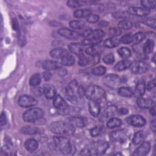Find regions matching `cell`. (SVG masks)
<instances>
[{
	"instance_id": "6da1fadb",
	"label": "cell",
	"mask_w": 156,
	"mask_h": 156,
	"mask_svg": "<svg viewBox=\"0 0 156 156\" xmlns=\"http://www.w3.org/2000/svg\"><path fill=\"white\" fill-rule=\"evenodd\" d=\"M85 90L76 80H71L65 88V94L68 99L72 103H76L85 95Z\"/></svg>"
},
{
	"instance_id": "7a4b0ae2",
	"label": "cell",
	"mask_w": 156,
	"mask_h": 156,
	"mask_svg": "<svg viewBox=\"0 0 156 156\" xmlns=\"http://www.w3.org/2000/svg\"><path fill=\"white\" fill-rule=\"evenodd\" d=\"M109 147V144L105 141H97L84 147L81 151L83 155H101L104 154Z\"/></svg>"
},
{
	"instance_id": "3957f363",
	"label": "cell",
	"mask_w": 156,
	"mask_h": 156,
	"mask_svg": "<svg viewBox=\"0 0 156 156\" xmlns=\"http://www.w3.org/2000/svg\"><path fill=\"white\" fill-rule=\"evenodd\" d=\"M49 129L54 133L70 136L74 133L75 127L68 122L55 121L52 122L49 126Z\"/></svg>"
},
{
	"instance_id": "277c9868",
	"label": "cell",
	"mask_w": 156,
	"mask_h": 156,
	"mask_svg": "<svg viewBox=\"0 0 156 156\" xmlns=\"http://www.w3.org/2000/svg\"><path fill=\"white\" fill-rule=\"evenodd\" d=\"M85 96L89 100L98 101L104 97L105 91L98 85H90L85 89Z\"/></svg>"
},
{
	"instance_id": "5b68a950",
	"label": "cell",
	"mask_w": 156,
	"mask_h": 156,
	"mask_svg": "<svg viewBox=\"0 0 156 156\" xmlns=\"http://www.w3.org/2000/svg\"><path fill=\"white\" fill-rule=\"evenodd\" d=\"M53 141L55 146L63 154L68 155L71 152V146L69 140L64 136H54Z\"/></svg>"
},
{
	"instance_id": "8992f818",
	"label": "cell",
	"mask_w": 156,
	"mask_h": 156,
	"mask_svg": "<svg viewBox=\"0 0 156 156\" xmlns=\"http://www.w3.org/2000/svg\"><path fill=\"white\" fill-rule=\"evenodd\" d=\"M44 112V110L40 108H32L23 113V119L27 122H35L43 117Z\"/></svg>"
},
{
	"instance_id": "52a82bcc",
	"label": "cell",
	"mask_w": 156,
	"mask_h": 156,
	"mask_svg": "<svg viewBox=\"0 0 156 156\" xmlns=\"http://www.w3.org/2000/svg\"><path fill=\"white\" fill-rule=\"evenodd\" d=\"M103 82L104 83L110 88L117 89L121 83V79L118 75L110 74L104 77Z\"/></svg>"
},
{
	"instance_id": "ba28073f",
	"label": "cell",
	"mask_w": 156,
	"mask_h": 156,
	"mask_svg": "<svg viewBox=\"0 0 156 156\" xmlns=\"http://www.w3.org/2000/svg\"><path fill=\"white\" fill-rule=\"evenodd\" d=\"M130 71L133 74H143L146 73L149 68L148 65L142 61H135L132 62L130 67Z\"/></svg>"
},
{
	"instance_id": "9c48e42d",
	"label": "cell",
	"mask_w": 156,
	"mask_h": 156,
	"mask_svg": "<svg viewBox=\"0 0 156 156\" xmlns=\"http://www.w3.org/2000/svg\"><path fill=\"white\" fill-rule=\"evenodd\" d=\"M18 103L20 107L27 108L36 105L37 104V101L32 96L25 94L20 96Z\"/></svg>"
},
{
	"instance_id": "30bf717a",
	"label": "cell",
	"mask_w": 156,
	"mask_h": 156,
	"mask_svg": "<svg viewBox=\"0 0 156 156\" xmlns=\"http://www.w3.org/2000/svg\"><path fill=\"white\" fill-rule=\"evenodd\" d=\"M126 121L129 124L136 127H142L146 124V119L140 115H131L126 119Z\"/></svg>"
},
{
	"instance_id": "8fae6325",
	"label": "cell",
	"mask_w": 156,
	"mask_h": 156,
	"mask_svg": "<svg viewBox=\"0 0 156 156\" xmlns=\"http://www.w3.org/2000/svg\"><path fill=\"white\" fill-rule=\"evenodd\" d=\"M127 136V131L126 129H121L111 132L109 134V138L113 142L124 141Z\"/></svg>"
},
{
	"instance_id": "7c38bea8",
	"label": "cell",
	"mask_w": 156,
	"mask_h": 156,
	"mask_svg": "<svg viewBox=\"0 0 156 156\" xmlns=\"http://www.w3.org/2000/svg\"><path fill=\"white\" fill-rule=\"evenodd\" d=\"M53 105L62 112H66L69 109V106L60 95H57L53 100Z\"/></svg>"
},
{
	"instance_id": "4fadbf2b",
	"label": "cell",
	"mask_w": 156,
	"mask_h": 156,
	"mask_svg": "<svg viewBox=\"0 0 156 156\" xmlns=\"http://www.w3.org/2000/svg\"><path fill=\"white\" fill-rule=\"evenodd\" d=\"M151 149V144L149 141H144L133 152V156H144L148 154Z\"/></svg>"
},
{
	"instance_id": "5bb4252c",
	"label": "cell",
	"mask_w": 156,
	"mask_h": 156,
	"mask_svg": "<svg viewBox=\"0 0 156 156\" xmlns=\"http://www.w3.org/2000/svg\"><path fill=\"white\" fill-rule=\"evenodd\" d=\"M58 33L62 37L69 40H75L78 38L80 35L79 32L74 31L68 28H61L58 30Z\"/></svg>"
},
{
	"instance_id": "9a60e30c",
	"label": "cell",
	"mask_w": 156,
	"mask_h": 156,
	"mask_svg": "<svg viewBox=\"0 0 156 156\" xmlns=\"http://www.w3.org/2000/svg\"><path fill=\"white\" fill-rule=\"evenodd\" d=\"M68 122L74 127H83L87 124V120L83 116H72L68 119Z\"/></svg>"
},
{
	"instance_id": "2e32d148",
	"label": "cell",
	"mask_w": 156,
	"mask_h": 156,
	"mask_svg": "<svg viewBox=\"0 0 156 156\" xmlns=\"http://www.w3.org/2000/svg\"><path fill=\"white\" fill-rule=\"evenodd\" d=\"M128 13L132 15L138 16H147L150 13V10L144 8L138 7H130L128 9Z\"/></svg>"
},
{
	"instance_id": "e0dca14e",
	"label": "cell",
	"mask_w": 156,
	"mask_h": 156,
	"mask_svg": "<svg viewBox=\"0 0 156 156\" xmlns=\"http://www.w3.org/2000/svg\"><path fill=\"white\" fill-rule=\"evenodd\" d=\"M43 68L46 69V71L55 70L58 69L62 68V64L58 62L51 60H45L42 65Z\"/></svg>"
},
{
	"instance_id": "ac0fdd59",
	"label": "cell",
	"mask_w": 156,
	"mask_h": 156,
	"mask_svg": "<svg viewBox=\"0 0 156 156\" xmlns=\"http://www.w3.org/2000/svg\"><path fill=\"white\" fill-rule=\"evenodd\" d=\"M88 109L90 114L94 117H98L100 114L101 107L98 101L90 100L88 102Z\"/></svg>"
},
{
	"instance_id": "d6986e66",
	"label": "cell",
	"mask_w": 156,
	"mask_h": 156,
	"mask_svg": "<svg viewBox=\"0 0 156 156\" xmlns=\"http://www.w3.org/2000/svg\"><path fill=\"white\" fill-rule=\"evenodd\" d=\"M137 105L142 108H150L152 107L155 105V102L149 98H139L136 101Z\"/></svg>"
},
{
	"instance_id": "ffe728a7",
	"label": "cell",
	"mask_w": 156,
	"mask_h": 156,
	"mask_svg": "<svg viewBox=\"0 0 156 156\" xmlns=\"http://www.w3.org/2000/svg\"><path fill=\"white\" fill-rule=\"evenodd\" d=\"M69 54V52L67 50L63 48H55L52 49L50 51V55L51 56L54 58H62L65 56Z\"/></svg>"
},
{
	"instance_id": "44dd1931",
	"label": "cell",
	"mask_w": 156,
	"mask_h": 156,
	"mask_svg": "<svg viewBox=\"0 0 156 156\" xmlns=\"http://www.w3.org/2000/svg\"><path fill=\"white\" fill-rule=\"evenodd\" d=\"M69 49L73 54L79 56L83 54V48L82 44L78 43H72L68 45Z\"/></svg>"
},
{
	"instance_id": "7402d4cb",
	"label": "cell",
	"mask_w": 156,
	"mask_h": 156,
	"mask_svg": "<svg viewBox=\"0 0 156 156\" xmlns=\"http://www.w3.org/2000/svg\"><path fill=\"white\" fill-rule=\"evenodd\" d=\"M24 146L27 151L33 152L38 148V143L36 140L34 138H29L26 140Z\"/></svg>"
},
{
	"instance_id": "603a6c76",
	"label": "cell",
	"mask_w": 156,
	"mask_h": 156,
	"mask_svg": "<svg viewBox=\"0 0 156 156\" xmlns=\"http://www.w3.org/2000/svg\"><path fill=\"white\" fill-rule=\"evenodd\" d=\"M132 63V62L129 60H123L118 62L115 66V69L117 71H122L129 68Z\"/></svg>"
},
{
	"instance_id": "cb8c5ba5",
	"label": "cell",
	"mask_w": 156,
	"mask_h": 156,
	"mask_svg": "<svg viewBox=\"0 0 156 156\" xmlns=\"http://www.w3.org/2000/svg\"><path fill=\"white\" fill-rule=\"evenodd\" d=\"M43 93L47 99L54 98L56 94V90L52 85H47L43 89Z\"/></svg>"
},
{
	"instance_id": "d4e9b609",
	"label": "cell",
	"mask_w": 156,
	"mask_h": 156,
	"mask_svg": "<svg viewBox=\"0 0 156 156\" xmlns=\"http://www.w3.org/2000/svg\"><path fill=\"white\" fill-rule=\"evenodd\" d=\"M118 112V108L115 105H110L107 107L104 110L103 116L105 118H112V116Z\"/></svg>"
},
{
	"instance_id": "484cf974",
	"label": "cell",
	"mask_w": 156,
	"mask_h": 156,
	"mask_svg": "<svg viewBox=\"0 0 156 156\" xmlns=\"http://www.w3.org/2000/svg\"><path fill=\"white\" fill-rule=\"evenodd\" d=\"M94 1H77V0H71L68 1L66 2V4L68 7L71 8H77L81 7L86 4H88L90 2H93Z\"/></svg>"
},
{
	"instance_id": "4316f807",
	"label": "cell",
	"mask_w": 156,
	"mask_h": 156,
	"mask_svg": "<svg viewBox=\"0 0 156 156\" xmlns=\"http://www.w3.org/2000/svg\"><path fill=\"white\" fill-rule=\"evenodd\" d=\"M91 10L88 9H78L75 10L74 12V16L75 18H85L88 17L89 15H91Z\"/></svg>"
},
{
	"instance_id": "83f0119b",
	"label": "cell",
	"mask_w": 156,
	"mask_h": 156,
	"mask_svg": "<svg viewBox=\"0 0 156 156\" xmlns=\"http://www.w3.org/2000/svg\"><path fill=\"white\" fill-rule=\"evenodd\" d=\"M120 43L119 40L115 38H109L104 41V46L106 48H113L118 46Z\"/></svg>"
},
{
	"instance_id": "f1b7e54d",
	"label": "cell",
	"mask_w": 156,
	"mask_h": 156,
	"mask_svg": "<svg viewBox=\"0 0 156 156\" xmlns=\"http://www.w3.org/2000/svg\"><path fill=\"white\" fill-rule=\"evenodd\" d=\"M146 134L144 131H138L134 134L132 142L134 144H138L142 142L146 138Z\"/></svg>"
},
{
	"instance_id": "f546056e",
	"label": "cell",
	"mask_w": 156,
	"mask_h": 156,
	"mask_svg": "<svg viewBox=\"0 0 156 156\" xmlns=\"http://www.w3.org/2000/svg\"><path fill=\"white\" fill-rule=\"evenodd\" d=\"M154 48V42L151 39H148L146 40L145 43L143 45V52L145 54H151Z\"/></svg>"
},
{
	"instance_id": "4dcf8cb0",
	"label": "cell",
	"mask_w": 156,
	"mask_h": 156,
	"mask_svg": "<svg viewBox=\"0 0 156 156\" xmlns=\"http://www.w3.org/2000/svg\"><path fill=\"white\" fill-rule=\"evenodd\" d=\"M21 133L26 135H35L38 133L39 130L38 128L33 126H25L21 129Z\"/></svg>"
},
{
	"instance_id": "1f68e13d",
	"label": "cell",
	"mask_w": 156,
	"mask_h": 156,
	"mask_svg": "<svg viewBox=\"0 0 156 156\" xmlns=\"http://www.w3.org/2000/svg\"><path fill=\"white\" fill-rule=\"evenodd\" d=\"M41 81V77L39 73H35L32 74L29 79V83L32 87H35L38 85Z\"/></svg>"
},
{
	"instance_id": "d6a6232c",
	"label": "cell",
	"mask_w": 156,
	"mask_h": 156,
	"mask_svg": "<svg viewBox=\"0 0 156 156\" xmlns=\"http://www.w3.org/2000/svg\"><path fill=\"white\" fill-rule=\"evenodd\" d=\"M118 93L120 96L123 97L130 98L133 96V92L132 90L129 87H122L118 89Z\"/></svg>"
},
{
	"instance_id": "836d02e7",
	"label": "cell",
	"mask_w": 156,
	"mask_h": 156,
	"mask_svg": "<svg viewBox=\"0 0 156 156\" xmlns=\"http://www.w3.org/2000/svg\"><path fill=\"white\" fill-rule=\"evenodd\" d=\"M122 124V121L117 118H111L107 123V127L109 129H113L120 126Z\"/></svg>"
},
{
	"instance_id": "e575fe53",
	"label": "cell",
	"mask_w": 156,
	"mask_h": 156,
	"mask_svg": "<svg viewBox=\"0 0 156 156\" xmlns=\"http://www.w3.org/2000/svg\"><path fill=\"white\" fill-rule=\"evenodd\" d=\"M146 83L143 80H139L135 87V90L136 92L141 96H142L143 95H144L145 91H146Z\"/></svg>"
},
{
	"instance_id": "d590c367",
	"label": "cell",
	"mask_w": 156,
	"mask_h": 156,
	"mask_svg": "<svg viewBox=\"0 0 156 156\" xmlns=\"http://www.w3.org/2000/svg\"><path fill=\"white\" fill-rule=\"evenodd\" d=\"M119 56L123 58H127L131 55L130 50L126 47H121L117 51Z\"/></svg>"
},
{
	"instance_id": "8d00e7d4",
	"label": "cell",
	"mask_w": 156,
	"mask_h": 156,
	"mask_svg": "<svg viewBox=\"0 0 156 156\" xmlns=\"http://www.w3.org/2000/svg\"><path fill=\"white\" fill-rule=\"evenodd\" d=\"M146 37V34L143 32H138L135 33L132 37V42L134 44H138L141 42Z\"/></svg>"
},
{
	"instance_id": "74e56055",
	"label": "cell",
	"mask_w": 156,
	"mask_h": 156,
	"mask_svg": "<svg viewBox=\"0 0 156 156\" xmlns=\"http://www.w3.org/2000/svg\"><path fill=\"white\" fill-rule=\"evenodd\" d=\"M75 62V59L71 55H67L62 58V64L65 66H72Z\"/></svg>"
},
{
	"instance_id": "f35d334b",
	"label": "cell",
	"mask_w": 156,
	"mask_h": 156,
	"mask_svg": "<svg viewBox=\"0 0 156 156\" xmlns=\"http://www.w3.org/2000/svg\"><path fill=\"white\" fill-rule=\"evenodd\" d=\"M69 26L73 29L82 30L85 27V23L80 20H73L69 22Z\"/></svg>"
},
{
	"instance_id": "ab89813d",
	"label": "cell",
	"mask_w": 156,
	"mask_h": 156,
	"mask_svg": "<svg viewBox=\"0 0 156 156\" xmlns=\"http://www.w3.org/2000/svg\"><path fill=\"white\" fill-rule=\"evenodd\" d=\"M102 41V40L101 39H96L94 38H86L84 39L82 41V45H92V46H95L98 44H99V43H101Z\"/></svg>"
},
{
	"instance_id": "60d3db41",
	"label": "cell",
	"mask_w": 156,
	"mask_h": 156,
	"mask_svg": "<svg viewBox=\"0 0 156 156\" xmlns=\"http://www.w3.org/2000/svg\"><path fill=\"white\" fill-rule=\"evenodd\" d=\"M104 130L105 129L103 126H95L90 130V133L91 136L96 137L102 134L104 132Z\"/></svg>"
},
{
	"instance_id": "b9f144b4",
	"label": "cell",
	"mask_w": 156,
	"mask_h": 156,
	"mask_svg": "<svg viewBox=\"0 0 156 156\" xmlns=\"http://www.w3.org/2000/svg\"><path fill=\"white\" fill-rule=\"evenodd\" d=\"M118 26L119 28H120V29L128 30V29H130L132 27L133 24L129 20H121V21H119Z\"/></svg>"
},
{
	"instance_id": "7bdbcfd3",
	"label": "cell",
	"mask_w": 156,
	"mask_h": 156,
	"mask_svg": "<svg viewBox=\"0 0 156 156\" xmlns=\"http://www.w3.org/2000/svg\"><path fill=\"white\" fill-rule=\"evenodd\" d=\"M141 4L144 9L149 10L151 9L155 8L156 5V1L154 0H143L141 1Z\"/></svg>"
},
{
	"instance_id": "ee69618b",
	"label": "cell",
	"mask_w": 156,
	"mask_h": 156,
	"mask_svg": "<svg viewBox=\"0 0 156 156\" xmlns=\"http://www.w3.org/2000/svg\"><path fill=\"white\" fill-rule=\"evenodd\" d=\"M106 72V68L104 66H98L95 68H94L91 73L93 75L95 76H102L104 75Z\"/></svg>"
},
{
	"instance_id": "f6af8a7d",
	"label": "cell",
	"mask_w": 156,
	"mask_h": 156,
	"mask_svg": "<svg viewBox=\"0 0 156 156\" xmlns=\"http://www.w3.org/2000/svg\"><path fill=\"white\" fill-rule=\"evenodd\" d=\"M99 51H100V49L98 47L96 46V45H95V46H92L88 48L87 49H86L85 51L87 54L93 56V55L99 54Z\"/></svg>"
},
{
	"instance_id": "bcb514c9",
	"label": "cell",
	"mask_w": 156,
	"mask_h": 156,
	"mask_svg": "<svg viewBox=\"0 0 156 156\" xmlns=\"http://www.w3.org/2000/svg\"><path fill=\"white\" fill-rule=\"evenodd\" d=\"M91 35L92 38L102 40L101 38L105 36V32L102 30L96 29V30L92 31V33L91 34Z\"/></svg>"
},
{
	"instance_id": "7dc6e473",
	"label": "cell",
	"mask_w": 156,
	"mask_h": 156,
	"mask_svg": "<svg viewBox=\"0 0 156 156\" xmlns=\"http://www.w3.org/2000/svg\"><path fill=\"white\" fill-rule=\"evenodd\" d=\"M103 62L107 65L112 64L115 61V57L113 53H108L103 57Z\"/></svg>"
},
{
	"instance_id": "c3c4849f",
	"label": "cell",
	"mask_w": 156,
	"mask_h": 156,
	"mask_svg": "<svg viewBox=\"0 0 156 156\" xmlns=\"http://www.w3.org/2000/svg\"><path fill=\"white\" fill-rule=\"evenodd\" d=\"M132 37L133 35L130 34H127L124 35L120 39L119 41L120 43H122L123 44H129L131 42H132Z\"/></svg>"
},
{
	"instance_id": "681fc988",
	"label": "cell",
	"mask_w": 156,
	"mask_h": 156,
	"mask_svg": "<svg viewBox=\"0 0 156 156\" xmlns=\"http://www.w3.org/2000/svg\"><path fill=\"white\" fill-rule=\"evenodd\" d=\"M143 23L149 26L150 27H152L153 29L155 28L156 26V23H155V18H147L143 20Z\"/></svg>"
},
{
	"instance_id": "f907efd6",
	"label": "cell",
	"mask_w": 156,
	"mask_h": 156,
	"mask_svg": "<svg viewBox=\"0 0 156 156\" xmlns=\"http://www.w3.org/2000/svg\"><path fill=\"white\" fill-rule=\"evenodd\" d=\"M79 64L80 66H85V65H88L90 63L89 59L83 54L80 55H79Z\"/></svg>"
},
{
	"instance_id": "816d5d0a",
	"label": "cell",
	"mask_w": 156,
	"mask_h": 156,
	"mask_svg": "<svg viewBox=\"0 0 156 156\" xmlns=\"http://www.w3.org/2000/svg\"><path fill=\"white\" fill-rule=\"evenodd\" d=\"M99 20V16L95 14H93V15L91 14L87 18V21L90 23H95L98 22Z\"/></svg>"
},
{
	"instance_id": "f5cc1de1",
	"label": "cell",
	"mask_w": 156,
	"mask_h": 156,
	"mask_svg": "<svg viewBox=\"0 0 156 156\" xmlns=\"http://www.w3.org/2000/svg\"><path fill=\"white\" fill-rule=\"evenodd\" d=\"M92 29L91 28H85V29H82V30L79 33L80 36H83L84 37H88L89 35H91L92 33Z\"/></svg>"
},
{
	"instance_id": "db71d44e",
	"label": "cell",
	"mask_w": 156,
	"mask_h": 156,
	"mask_svg": "<svg viewBox=\"0 0 156 156\" xmlns=\"http://www.w3.org/2000/svg\"><path fill=\"white\" fill-rule=\"evenodd\" d=\"M121 34V30L119 29H116V28H113L110 29L109 30V34L113 37H116L118 36Z\"/></svg>"
},
{
	"instance_id": "11a10c76",
	"label": "cell",
	"mask_w": 156,
	"mask_h": 156,
	"mask_svg": "<svg viewBox=\"0 0 156 156\" xmlns=\"http://www.w3.org/2000/svg\"><path fill=\"white\" fill-rule=\"evenodd\" d=\"M147 88V89L149 91H152L154 89H155V79H154L152 80H151V81H149L147 85V87H146Z\"/></svg>"
},
{
	"instance_id": "9f6ffc18",
	"label": "cell",
	"mask_w": 156,
	"mask_h": 156,
	"mask_svg": "<svg viewBox=\"0 0 156 156\" xmlns=\"http://www.w3.org/2000/svg\"><path fill=\"white\" fill-rule=\"evenodd\" d=\"M0 122H1V126H2L4 125H5L7 122V118H6V115L5 113L2 112L1 115V119H0Z\"/></svg>"
},
{
	"instance_id": "6f0895ef",
	"label": "cell",
	"mask_w": 156,
	"mask_h": 156,
	"mask_svg": "<svg viewBox=\"0 0 156 156\" xmlns=\"http://www.w3.org/2000/svg\"><path fill=\"white\" fill-rule=\"evenodd\" d=\"M43 76L44 79L46 81H48L52 78V74L51 73H49V71H46L43 73Z\"/></svg>"
},
{
	"instance_id": "680465c9",
	"label": "cell",
	"mask_w": 156,
	"mask_h": 156,
	"mask_svg": "<svg viewBox=\"0 0 156 156\" xmlns=\"http://www.w3.org/2000/svg\"><path fill=\"white\" fill-rule=\"evenodd\" d=\"M113 16L116 18H123V17H127V15L126 13L122 12H118V13H113Z\"/></svg>"
},
{
	"instance_id": "91938a15",
	"label": "cell",
	"mask_w": 156,
	"mask_h": 156,
	"mask_svg": "<svg viewBox=\"0 0 156 156\" xmlns=\"http://www.w3.org/2000/svg\"><path fill=\"white\" fill-rule=\"evenodd\" d=\"M99 60V55L97 54L92 56V58L90 60V62H91L93 64H96L97 63H98Z\"/></svg>"
},
{
	"instance_id": "94428289",
	"label": "cell",
	"mask_w": 156,
	"mask_h": 156,
	"mask_svg": "<svg viewBox=\"0 0 156 156\" xmlns=\"http://www.w3.org/2000/svg\"><path fill=\"white\" fill-rule=\"evenodd\" d=\"M43 93V90L40 88H35L34 90V94L37 96H40Z\"/></svg>"
},
{
	"instance_id": "6125c7cd",
	"label": "cell",
	"mask_w": 156,
	"mask_h": 156,
	"mask_svg": "<svg viewBox=\"0 0 156 156\" xmlns=\"http://www.w3.org/2000/svg\"><path fill=\"white\" fill-rule=\"evenodd\" d=\"M12 27H13V30H18L19 29V24H18V22L16 20V19H13V22H12Z\"/></svg>"
},
{
	"instance_id": "be15d7a7",
	"label": "cell",
	"mask_w": 156,
	"mask_h": 156,
	"mask_svg": "<svg viewBox=\"0 0 156 156\" xmlns=\"http://www.w3.org/2000/svg\"><path fill=\"white\" fill-rule=\"evenodd\" d=\"M118 112L121 115H126V114L128 113L129 111H128V110L126 108L122 107V108H121L119 110H118Z\"/></svg>"
},
{
	"instance_id": "e7e4bbea",
	"label": "cell",
	"mask_w": 156,
	"mask_h": 156,
	"mask_svg": "<svg viewBox=\"0 0 156 156\" xmlns=\"http://www.w3.org/2000/svg\"><path fill=\"white\" fill-rule=\"evenodd\" d=\"M151 129L152 130L153 132H155V129H156V124H155V119H153L152 121H151Z\"/></svg>"
},
{
	"instance_id": "03108f58",
	"label": "cell",
	"mask_w": 156,
	"mask_h": 156,
	"mask_svg": "<svg viewBox=\"0 0 156 156\" xmlns=\"http://www.w3.org/2000/svg\"><path fill=\"white\" fill-rule=\"evenodd\" d=\"M149 112H150V113L152 115V116H155V114H156V112H155V105L152 107L151 108H149Z\"/></svg>"
},
{
	"instance_id": "003e7915",
	"label": "cell",
	"mask_w": 156,
	"mask_h": 156,
	"mask_svg": "<svg viewBox=\"0 0 156 156\" xmlns=\"http://www.w3.org/2000/svg\"><path fill=\"white\" fill-rule=\"evenodd\" d=\"M153 61H154V62H155V54L153 56Z\"/></svg>"
}]
</instances>
